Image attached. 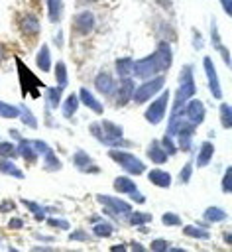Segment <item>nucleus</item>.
<instances>
[{
  "mask_svg": "<svg viewBox=\"0 0 232 252\" xmlns=\"http://www.w3.org/2000/svg\"><path fill=\"white\" fill-rule=\"evenodd\" d=\"M134 89H136L134 79H130V77H122V79H120V85H116V91H114V94H116V102H118L120 106H122V104H128V102L132 100Z\"/></svg>",
  "mask_w": 232,
  "mask_h": 252,
  "instance_id": "nucleus-14",
  "label": "nucleus"
},
{
  "mask_svg": "<svg viewBox=\"0 0 232 252\" xmlns=\"http://www.w3.org/2000/svg\"><path fill=\"white\" fill-rule=\"evenodd\" d=\"M112 232H114V226H112L108 220H98V222L92 224V234L98 236V238H106V236H110Z\"/></svg>",
  "mask_w": 232,
  "mask_h": 252,
  "instance_id": "nucleus-33",
  "label": "nucleus"
},
{
  "mask_svg": "<svg viewBox=\"0 0 232 252\" xmlns=\"http://www.w3.org/2000/svg\"><path fill=\"white\" fill-rule=\"evenodd\" d=\"M126 220L132 224V226H144L151 220V215L149 213H144V211H130V215L126 217Z\"/></svg>",
  "mask_w": 232,
  "mask_h": 252,
  "instance_id": "nucleus-29",
  "label": "nucleus"
},
{
  "mask_svg": "<svg viewBox=\"0 0 232 252\" xmlns=\"http://www.w3.org/2000/svg\"><path fill=\"white\" fill-rule=\"evenodd\" d=\"M183 234L185 236H191V238H203V240L210 238L208 230L203 228L201 224H187V226H183Z\"/></svg>",
  "mask_w": 232,
  "mask_h": 252,
  "instance_id": "nucleus-31",
  "label": "nucleus"
},
{
  "mask_svg": "<svg viewBox=\"0 0 232 252\" xmlns=\"http://www.w3.org/2000/svg\"><path fill=\"white\" fill-rule=\"evenodd\" d=\"M183 116H185L191 124H195V126L203 124V122H204V118H206L204 102H203V100H199V98H193V96H191V98L185 102V106H183Z\"/></svg>",
  "mask_w": 232,
  "mask_h": 252,
  "instance_id": "nucleus-7",
  "label": "nucleus"
},
{
  "mask_svg": "<svg viewBox=\"0 0 232 252\" xmlns=\"http://www.w3.org/2000/svg\"><path fill=\"white\" fill-rule=\"evenodd\" d=\"M195 93H197V85H195V77H193V65H185L179 73V85L173 94V106H171L169 118L183 116V106Z\"/></svg>",
  "mask_w": 232,
  "mask_h": 252,
  "instance_id": "nucleus-2",
  "label": "nucleus"
},
{
  "mask_svg": "<svg viewBox=\"0 0 232 252\" xmlns=\"http://www.w3.org/2000/svg\"><path fill=\"white\" fill-rule=\"evenodd\" d=\"M79 96H77V93L75 94H69L65 100H61V104H59V108H61V114L65 116V118H71L75 112H77V108H79Z\"/></svg>",
  "mask_w": 232,
  "mask_h": 252,
  "instance_id": "nucleus-24",
  "label": "nucleus"
},
{
  "mask_svg": "<svg viewBox=\"0 0 232 252\" xmlns=\"http://www.w3.org/2000/svg\"><path fill=\"white\" fill-rule=\"evenodd\" d=\"M77 96H79V102H83V104H85L87 108H90L94 114H102V112H104L102 102H100V100H98V98H96V96H94L87 87H81Z\"/></svg>",
  "mask_w": 232,
  "mask_h": 252,
  "instance_id": "nucleus-16",
  "label": "nucleus"
},
{
  "mask_svg": "<svg viewBox=\"0 0 232 252\" xmlns=\"http://www.w3.org/2000/svg\"><path fill=\"white\" fill-rule=\"evenodd\" d=\"M49 226H55V228H61V230H69V220L67 219H55V217H47L45 219Z\"/></svg>",
  "mask_w": 232,
  "mask_h": 252,
  "instance_id": "nucleus-41",
  "label": "nucleus"
},
{
  "mask_svg": "<svg viewBox=\"0 0 232 252\" xmlns=\"http://www.w3.org/2000/svg\"><path fill=\"white\" fill-rule=\"evenodd\" d=\"M173 63V51H171V45L167 41H159L155 51H151L149 55L134 61V67H132V75L138 77V79H149V77H155V75H161L165 73Z\"/></svg>",
  "mask_w": 232,
  "mask_h": 252,
  "instance_id": "nucleus-1",
  "label": "nucleus"
},
{
  "mask_svg": "<svg viewBox=\"0 0 232 252\" xmlns=\"http://www.w3.org/2000/svg\"><path fill=\"white\" fill-rule=\"evenodd\" d=\"M98 220H100V217H98V215H92V217L88 219V222H90V224H94V222H98Z\"/></svg>",
  "mask_w": 232,
  "mask_h": 252,
  "instance_id": "nucleus-54",
  "label": "nucleus"
},
{
  "mask_svg": "<svg viewBox=\"0 0 232 252\" xmlns=\"http://www.w3.org/2000/svg\"><path fill=\"white\" fill-rule=\"evenodd\" d=\"M130 199H132L134 203H144V201H145V195H142L140 191H134V193H130Z\"/></svg>",
  "mask_w": 232,
  "mask_h": 252,
  "instance_id": "nucleus-49",
  "label": "nucleus"
},
{
  "mask_svg": "<svg viewBox=\"0 0 232 252\" xmlns=\"http://www.w3.org/2000/svg\"><path fill=\"white\" fill-rule=\"evenodd\" d=\"M132 67H134V59L132 57H120L116 59V73L118 77H130L132 75Z\"/></svg>",
  "mask_w": 232,
  "mask_h": 252,
  "instance_id": "nucleus-30",
  "label": "nucleus"
},
{
  "mask_svg": "<svg viewBox=\"0 0 232 252\" xmlns=\"http://www.w3.org/2000/svg\"><path fill=\"white\" fill-rule=\"evenodd\" d=\"M169 91L165 89H161V93H159V96H153L151 98V102H149V106L144 110V118L149 122V124H153V126H157L163 118H165V114H167V102H169Z\"/></svg>",
  "mask_w": 232,
  "mask_h": 252,
  "instance_id": "nucleus-5",
  "label": "nucleus"
},
{
  "mask_svg": "<svg viewBox=\"0 0 232 252\" xmlns=\"http://www.w3.org/2000/svg\"><path fill=\"white\" fill-rule=\"evenodd\" d=\"M94 89L98 91V93H102V94H114V91H116V81L112 79V75L108 73V71H100L96 77H94Z\"/></svg>",
  "mask_w": 232,
  "mask_h": 252,
  "instance_id": "nucleus-15",
  "label": "nucleus"
},
{
  "mask_svg": "<svg viewBox=\"0 0 232 252\" xmlns=\"http://www.w3.org/2000/svg\"><path fill=\"white\" fill-rule=\"evenodd\" d=\"M22 226H24V220L18 219V217H16V219H10V222H8V228H10V230H20Z\"/></svg>",
  "mask_w": 232,
  "mask_h": 252,
  "instance_id": "nucleus-46",
  "label": "nucleus"
},
{
  "mask_svg": "<svg viewBox=\"0 0 232 252\" xmlns=\"http://www.w3.org/2000/svg\"><path fill=\"white\" fill-rule=\"evenodd\" d=\"M145 156H147V158H149V161H151V163H155V165H163V163H167V159H169V156H167V152L161 148L159 140H153V142L147 146Z\"/></svg>",
  "mask_w": 232,
  "mask_h": 252,
  "instance_id": "nucleus-17",
  "label": "nucleus"
},
{
  "mask_svg": "<svg viewBox=\"0 0 232 252\" xmlns=\"http://www.w3.org/2000/svg\"><path fill=\"white\" fill-rule=\"evenodd\" d=\"M126 248H128L126 244H114V246H112V250H126Z\"/></svg>",
  "mask_w": 232,
  "mask_h": 252,
  "instance_id": "nucleus-56",
  "label": "nucleus"
},
{
  "mask_svg": "<svg viewBox=\"0 0 232 252\" xmlns=\"http://www.w3.org/2000/svg\"><path fill=\"white\" fill-rule=\"evenodd\" d=\"M16 63H18V73H20V77H22V79H20V83H22V93L26 94V91H28V93L31 94V98H37V94L33 93L31 85H39V87H41L43 83H41V81H37V77H35V75H33V73L24 65V61H22V59H18V57H16Z\"/></svg>",
  "mask_w": 232,
  "mask_h": 252,
  "instance_id": "nucleus-10",
  "label": "nucleus"
},
{
  "mask_svg": "<svg viewBox=\"0 0 232 252\" xmlns=\"http://www.w3.org/2000/svg\"><path fill=\"white\" fill-rule=\"evenodd\" d=\"M18 108H20V116H18V118H22V122H24L26 126H29V128H37V118L33 116V112L28 110L26 104H20Z\"/></svg>",
  "mask_w": 232,
  "mask_h": 252,
  "instance_id": "nucleus-35",
  "label": "nucleus"
},
{
  "mask_svg": "<svg viewBox=\"0 0 232 252\" xmlns=\"http://www.w3.org/2000/svg\"><path fill=\"white\" fill-rule=\"evenodd\" d=\"M73 165L77 169H81L83 173H100V167L92 161V158L85 150H77L73 154Z\"/></svg>",
  "mask_w": 232,
  "mask_h": 252,
  "instance_id": "nucleus-13",
  "label": "nucleus"
},
{
  "mask_svg": "<svg viewBox=\"0 0 232 252\" xmlns=\"http://www.w3.org/2000/svg\"><path fill=\"white\" fill-rule=\"evenodd\" d=\"M94 26H96V18H94V14L90 10H83V12H79V14L73 16V28L81 35L90 33L94 30Z\"/></svg>",
  "mask_w": 232,
  "mask_h": 252,
  "instance_id": "nucleus-9",
  "label": "nucleus"
},
{
  "mask_svg": "<svg viewBox=\"0 0 232 252\" xmlns=\"http://www.w3.org/2000/svg\"><path fill=\"white\" fill-rule=\"evenodd\" d=\"M14 207H16V203H14V201L4 199V201H2V205H0V213H8V211H12Z\"/></svg>",
  "mask_w": 232,
  "mask_h": 252,
  "instance_id": "nucleus-47",
  "label": "nucleus"
},
{
  "mask_svg": "<svg viewBox=\"0 0 232 252\" xmlns=\"http://www.w3.org/2000/svg\"><path fill=\"white\" fill-rule=\"evenodd\" d=\"M159 144H161V148L167 152V156H175V154H177V144H175V138H173V136L165 134L163 140H159Z\"/></svg>",
  "mask_w": 232,
  "mask_h": 252,
  "instance_id": "nucleus-38",
  "label": "nucleus"
},
{
  "mask_svg": "<svg viewBox=\"0 0 232 252\" xmlns=\"http://www.w3.org/2000/svg\"><path fill=\"white\" fill-rule=\"evenodd\" d=\"M212 156H214V144L208 142V140H204L201 144V148H199V154H197V161H195L197 167H206L210 163Z\"/></svg>",
  "mask_w": 232,
  "mask_h": 252,
  "instance_id": "nucleus-19",
  "label": "nucleus"
},
{
  "mask_svg": "<svg viewBox=\"0 0 232 252\" xmlns=\"http://www.w3.org/2000/svg\"><path fill=\"white\" fill-rule=\"evenodd\" d=\"M203 67H204V73H206V79H208V89H210V94L214 98H222V89H220V83H218V73L214 69V63L208 55H204L203 59Z\"/></svg>",
  "mask_w": 232,
  "mask_h": 252,
  "instance_id": "nucleus-11",
  "label": "nucleus"
},
{
  "mask_svg": "<svg viewBox=\"0 0 232 252\" xmlns=\"http://www.w3.org/2000/svg\"><path fill=\"white\" fill-rule=\"evenodd\" d=\"M226 219H228V213L216 205H210L203 211V220H206V222H222Z\"/></svg>",
  "mask_w": 232,
  "mask_h": 252,
  "instance_id": "nucleus-23",
  "label": "nucleus"
},
{
  "mask_svg": "<svg viewBox=\"0 0 232 252\" xmlns=\"http://www.w3.org/2000/svg\"><path fill=\"white\" fill-rule=\"evenodd\" d=\"M163 87H165V77H163V75L149 77V79H145L144 83H140V85L134 89L132 100H134L136 104H145V102L151 100Z\"/></svg>",
  "mask_w": 232,
  "mask_h": 252,
  "instance_id": "nucleus-4",
  "label": "nucleus"
},
{
  "mask_svg": "<svg viewBox=\"0 0 232 252\" xmlns=\"http://www.w3.org/2000/svg\"><path fill=\"white\" fill-rule=\"evenodd\" d=\"M22 203L26 205V209H28V211H31V213H33L35 220H45V213H49V211H51V209H45L43 205H39V203H35V201H29V199H22Z\"/></svg>",
  "mask_w": 232,
  "mask_h": 252,
  "instance_id": "nucleus-28",
  "label": "nucleus"
},
{
  "mask_svg": "<svg viewBox=\"0 0 232 252\" xmlns=\"http://www.w3.org/2000/svg\"><path fill=\"white\" fill-rule=\"evenodd\" d=\"M224 240L230 244V240H232V238H230V232H224Z\"/></svg>",
  "mask_w": 232,
  "mask_h": 252,
  "instance_id": "nucleus-57",
  "label": "nucleus"
},
{
  "mask_svg": "<svg viewBox=\"0 0 232 252\" xmlns=\"http://www.w3.org/2000/svg\"><path fill=\"white\" fill-rule=\"evenodd\" d=\"M161 222L163 226H181V217L177 213H163Z\"/></svg>",
  "mask_w": 232,
  "mask_h": 252,
  "instance_id": "nucleus-39",
  "label": "nucleus"
},
{
  "mask_svg": "<svg viewBox=\"0 0 232 252\" xmlns=\"http://www.w3.org/2000/svg\"><path fill=\"white\" fill-rule=\"evenodd\" d=\"M31 144H33L35 152L43 156V169L45 171H59L61 169V161H59V158L55 156V152L51 150L49 144H45L43 140H31Z\"/></svg>",
  "mask_w": 232,
  "mask_h": 252,
  "instance_id": "nucleus-8",
  "label": "nucleus"
},
{
  "mask_svg": "<svg viewBox=\"0 0 232 252\" xmlns=\"http://www.w3.org/2000/svg\"><path fill=\"white\" fill-rule=\"evenodd\" d=\"M35 65L43 73H49L51 71V49H49V45H41L39 47V51L35 55Z\"/></svg>",
  "mask_w": 232,
  "mask_h": 252,
  "instance_id": "nucleus-22",
  "label": "nucleus"
},
{
  "mask_svg": "<svg viewBox=\"0 0 232 252\" xmlns=\"http://www.w3.org/2000/svg\"><path fill=\"white\" fill-rule=\"evenodd\" d=\"M6 57H8V51H6V47H4L2 43H0V63H2V61H4Z\"/></svg>",
  "mask_w": 232,
  "mask_h": 252,
  "instance_id": "nucleus-52",
  "label": "nucleus"
},
{
  "mask_svg": "<svg viewBox=\"0 0 232 252\" xmlns=\"http://www.w3.org/2000/svg\"><path fill=\"white\" fill-rule=\"evenodd\" d=\"M216 51H220V53H222V59H224V63H226V65H230V53H228V49H226L224 45H220Z\"/></svg>",
  "mask_w": 232,
  "mask_h": 252,
  "instance_id": "nucleus-50",
  "label": "nucleus"
},
{
  "mask_svg": "<svg viewBox=\"0 0 232 252\" xmlns=\"http://www.w3.org/2000/svg\"><path fill=\"white\" fill-rule=\"evenodd\" d=\"M220 4H222V8H224L226 16H230V14H232V4H230V0H220Z\"/></svg>",
  "mask_w": 232,
  "mask_h": 252,
  "instance_id": "nucleus-51",
  "label": "nucleus"
},
{
  "mask_svg": "<svg viewBox=\"0 0 232 252\" xmlns=\"http://www.w3.org/2000/svg\"><path fill=\"white\" fill-rule=\"evenodd\" d=\"M69 240H79V242H87V240H88V232H85L83 228L71 230V234H69Z\"/></svg>",
  "mask_w": 232,
  "mask_h": 252,
  "instance_id": "nucleus-44",
  "label": "nucleus"
},
{
  "mask_svg": "<svg viewBox=\"0 0 232 252\" xmlns=\"http://www.w3.org/2000/svg\"><path fill=\"white\" fill-rule=\"evenodd\" d=\"M45 100H47V106L49 108H59V104H61V93H63V89H59L57 85L55 87H45Z\"/></svg>",
  "mask_w": 232,
  "mask_h": 252,
  "instance_id": "nucleus-26",
  "label": "nucleus"
},
{
  "mask_svg": "<svg viewBox=\"0 0 232 252\" xmlns=\"http://www.w3.org/2000/svg\"><path fill=\"white\" fill-rule=\"evenodd\" d=\"M222 193H230V167H226L224 177H222Z\"/></svg>",
  "mask_w": 232,
  "mask_h": 252,
  "instance_id": "nucleus-45",
  "label": "nucleus"
},
{
  "mask_svg": "<svg viewBox=\"0 0 232 252\" xmlns=\"http://www.w3.org/2000/svg\"><path fill=\"white\" fill-rule=\"evenodd\" d=\"M16 156H18V152H16V146H14L12 142L0 140V159H2V158H8V159H12V158H16Z\"/></svg>",
  "mask_w": 232,
  "mask_h": 252,
  "instance_id": "nucleus-37",
  "label": "nucleus"
},
{
  "mask_svg": "<svg viewBox=\"0 0 232 252\" xmlns=\"http://www.w3.org/2000/svg\"><path fill=\"white\" fill-rule=\"evenodd\" d=\"M147 179H149V183H153V185H157V187H161V189H167V187H171V183H173L171 173L165 171V169H159V167L149 169V171H147Z\"/></svg>",
  "mask_w": 232,
  "mask_h": 252,
  "instance_id": "nucleus-18",
  "label": "nucleus"
},
{
  "mask_svg": "<svg viewBox=\"0 0 232 252\" xmlns=\"http://www.w3.org/2000/svg\"><path fill=\"white\" fill-rule=\"evenodd\" d=\"M10 136H12L14 140H18V142L22 140V136H20V132H18V130H10Z\"/></svg>",
  "mask_w": 232,
  "mask_h": 252,
  "instance_id": "nucleus-53",
  "label": "nucleus"
},
{
  "mask_svg": "<svg viewBox=\"0 0 232 252\" xmlns=\"http://www.w3.org/2000/svg\"><path fill=\"white\" fill-rule=\"evenodd\" d=\"M47 4V16H49V22L57 24L61 20V12H63V0H45Z\"/></svg>",
  "mask_w": 232,
  "mask_h": 252,
  "instance_id": "nucleus-27",
  "label": "nucleus"
},
{
  "mask_svg": "<svg viewBox=\"0 0 232 252\" xmlns=\"http://www.w3.org/2000/svg\"><path fill=\"white\" fill-rule=\"evenodd\" d=\"M112 187H114V191L120 193V195H130V193L138 191V185H136L128 175H118V177L114 179Z\"/></svg>",
  "mask_w": 232,
  "mask_h": 252,
  "instance_id": "nucleus-21",
  "label": "nucleus"
},
{
  "mask_svg": "<svg viewBox=\"0 0 232 252\" xmlns=\"http://www.w3.org/2000/svg\"><path fill=\"white\" fill-rule=\"evenodd\" d=\"M108 158L112 161H116L128 175H140V173H145V163L136 158L134 154L126 152V150H120V148H110L108 150Z\"/></svg>",
  "mask_w": 232,
  "mask_h": 252,
  "instance_id": "nucleus-3",
  "label": "nucleus"
},
{
  "mask_svg": "<svg viewBox=\"0 0 232 252\" xmlns=\"http://www.w3.org/2000/svg\"><path fill=\"white\" fill-rule=\"evenodd\" d=\"M149 248H151L153 252H165V250L171 248V244H169L167 240H163V238H155V240L149 242Z\"/></svg>",
  "mask_w": 232,
  "mask_h": 252,
  "instance_id": "nucleus-40",
  "label": "nucleus"
},
{
  "mask_svg": "<svg viewBox=\"0 0 232 252\" xmlns=\"http://www.w3.org/2000/svg\"><path fill=\"white\" fill-rule=\"evenodd\" d=\"M218 112H220V124H222V128L228 130L232 126V108H230V104L228 102H222L220 108H218Z\"/></svg>",
  "mask_w": 232,
  "mask_h": 252,
  "instance_id": "nucleus-34",
  "label": "nucleus"
},
{
  "mask_svg": "<svg viewBox=\"0 0 232 252\" xmlns=\"http://www.w3.org/2000/svg\"><path fill=\"white\" fill-rule=\"evenodd\" d=\"M96 201L104 205V213L116 220L120 219H126L132 211V203L124 201V199H118V197H112V195H96Z\"/></svg>",
  "mask_w": 232,
  "mask_h": 252,
  "instance_id": "nucleus-6",
  "label": "nucleus"
},
{
  "mask_svg": "<svg viewBox=\"0 0 232 252\" xmlns=\"http://www.w3.org/2000/svg\"><path fill=\"white\" fill-rule=\"evenodd\" d=\"M0 173L12 175V177H16V179H24V177H26V175L22 173V169L16 167V163H14L12 159H8V158H2V159H0Z\"/></svg>",
  "mask_w": 232,
  "mask_h": 252,
  "instance_id": "nucleus-25",
  "label": "nucleus"
},
{
  "mask_svg": "<svg viewBox=\"0 0 232 252\" xmlns=\"http://www.w3.org/2000/svg\"><path fill=\"white\" fill-rule=\"evenodd\" d=\"M18 26H20V32H22L26 37H35V35L41 32V24H39V18H37L33 12H28V14L20 16V20H18Z\"/></svg>",
  "mask_w": 232,
  "mask_h": 252,
  "instance_id": "nucleus-12",
  "label": "nucleus"
},
{
  "mask_svg": "<svg viewBox=\"0 0 232 252\" xmlns=\"http://www.w3.org/2000/svg\"><path fill=\"white\" fill-rule=\"evenodd\" d=\"M130 246H132V248H134V250H140V252H142V250H144V246H142V244H138V242H132V244H130Z\"/></svg>",
  "mask_w": 232,
  "mask_h": 252,
  "instance_id": "nucleus-55",
  "label": "nucleus"
},
{
  "mask_svg": "<svg viewBox=\"0 0 232 252\" xmlns=\"http://www.w3.org/2000/svg\"><path fill=\"white\" fill-rule=\"evenodd\" d=\"M55 81H57V87H59V89H65V87H67L69 75H67V65H65V61H57V63H55Z\"/></svg>",
  "mask_w": 232,
  "mask_h": 252,
  "instance_id": "nucleus-32",
  "label": "nucleus"
},
{
  "mask_svg": "<svg viewBox=\"0 0 232 252\" xmlns=\"http://www.w3.org/2000/svg\"><path fill=\"white\" fill-rule=\"evenodd\" d=\"M16 152H18V156H22V158L26 159V163H33L35 158H37V152H35L31 140H24V138H22V140L18 142V146H16Z\"/></svg>",
  "mask_w": 232,
  "mask_h": 252,
  "instance_id": "nucleus-20",
  "label": "nucleus"
},
{
  "mask_svg": "<svg viewBox=\"0 0 232 252\" xmlns=\"http://www.w3.org/2000/svg\"><path fill=\"white\" fill-rule=\"evenodd\" d=\"M210 39H212V47L218 49L222 43H220V35H218V30H216V22L212 20L210 22Z\"/></svg>",
  "mask_w": 232,
  "mask_h": 252,
  "instance_id": "nucleus-43",
  "label": "nucleus"
},
{
  "mask_svg": "<svg viewBox=\"0 0 232 252\" xmlns=\"http://www.w3.org/2000/svg\"><path fill=\"white\" fill-rule=\"evenodd\" d=\"M191 175H193V161H187L181 169V175H179V181L181 183H189L191 181Z\"/></svg>",
  "mask_w": 232,
  "mask_h": 252,
  "instance_id": "nucleus-42",
  "label": "nucleus"
},
{
  "mask_svg": "<svg viewBox=\"0 0 232 252\" xmlns=\"http://www.w3.org/2000/svg\"><path fill=\"white\" fill-rule=\"evenodd\" d=\"M0 116L2 118H18L20 116V108L14 104H8L4 100H0Z\"/></svg>",
  "mask_w": 232,
  "mask_h": 252,
  "instance_id": "nucleus-36",
  "label": "nucleus"
},
{
  "mask_svg": "<svg viewBox=\"0 0 232 252\" xmlns=\"http://www.w3.org/2000/svg\"><path fill=\"white\" fill-rule=\"evenodd\" d=\"M193 45H195V49H201L203 47V39H201V35H199L197 30H193Z\"/></svg>",
  "mask_w": 232,
  "mask_h": 252,
  "instance_id": "nucleus-48",
  "label": "nucleus"
}]
</instances>
